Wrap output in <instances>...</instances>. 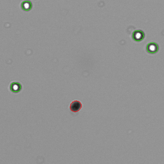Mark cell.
Segmentation results:
<instances>
[{"instance_id":"6da1fadb","label":"cell","mask_w":164,"mask_h":164,"mask_svg":"<svg viewBox=\"0 0 164 164\" xmlns=\"http://www.w3.org/2000/svg\"><path fill=\"white\" fill-rule=\"evenodd\" d=\"M144 38V33L141 30H135L132 33V38L136 42H141Z\"/></svg>"},{"instance_id":"7a4b0ae2","label":"cell","mask_w":164,"mask_h":164,"mask_svg":"<svg viewBox=\"0 0 164 164\" xmlns=\"http://www.w3.org/2000/svg\"><path fill=\"white\" fill-rule=\"evenodd\" d=\"M159 50V46L155 43H150L147 46V51L150 54H155Z\"/></svg>"},{"instance_id":"3957f363","label":"cell","mask_w":164,"mask_h":164,"mask_svg":"<svg viewBox=\"0 0 164 164\" xmlns=\"http://www.w3.org/2000/svg\"><path fill=\"white\" fill-rule=\"evenodd\" d=\"M82 108V103L78 101H74L71 103L70 106V110L73 112H77L80 111Z\"/></svg>"},{"instance_id":"277c9868","label":"cell","mask_w":164,"mask_h":164,"mask_svg":"<svg viewBox=\"0 0 164 164\" xmlns=\"http://www.w3.org/2000/svg\"><path fill=\"white\" fill-rule=\"evenodd\" d=\"M21 85L20 83L18 82H13L11 84L10 89L11 91L14 93H18L21 90Z\"/></svg>"},{"instance_id":"5b68a950","label":"cell","mask_w":164,"mask_h":164,"mask_svg":"<svg viewBox=\"0 0 164 164\" xmlns=\"http://www.w3.org/2000/svg\"><path fill=\"white\" fill-rule=\"evenodd\" d=\"M21 7L24 11H30L33 8L32 2L30 1H24L21 4Z\"/></svg>"}]
</instances>
